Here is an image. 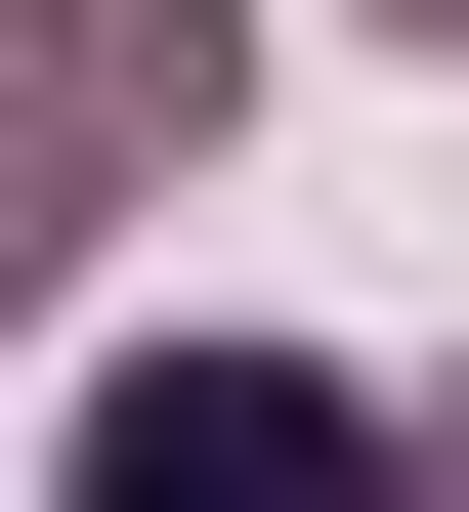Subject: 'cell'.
I'll return each mask as SVG.
<instances>
[{
  "mask_svg": "<svg viewBox=\"0 0 469 512\" xmlns=\"http://www.w3.org/2000/svg\"><path fill=\"white\" fill-rule=\"evenodd\" d=\"M43 512H427V427H384L342 342H171V384H86Z\"/></svg>",
  "mask_w": 469,
  "mask_h": 512,
  "instance_id": "6da1fadb",
  "label": "cell"
},
{
  "mask_svg": "<svg viewBox=\"0 0 469 512\" xmlns=\"http://www.w3.org/2000/svg\"><path fill=\"white\" fill-rule=\"evenodd\" d=\"M214 86H256L214 0H43V128H86V171H214Z\"/></svg>",
  "mask_w": 469,
  "mask_h": 512,
  "instance_id": "7a4b0ae2",
  "label": "cell"
},
{
  "mask_svg": "<svg viewBox=\"0 0 469 512\" xmlns=\"http://www.w3.org/2000/svg\"><path fill=\"white\" fill-rule=\"evenodd\" d=\"M43 171H86V128H43V86H0V299H43Z\"/></svg>",
  "mask_w": 469,
  "mask_h": 512,
  "instance_id": "3957f363",
  "label": "cell"
},
{
  "mask_svg": "<svg viewBox=\"0 0 469 512\" xmlns=\"http://www.w3.org/2000/svg\"><path fill=\"white\" fill-rule=\"evenodd\" d=\"M384 43H469V0H384Z\"/></svg>",
  "mask_w": 469,
  "mask_h": 512,
  "instance_id": "277c9868",
  "label": "cell"
}]
</instances>
